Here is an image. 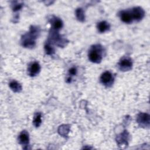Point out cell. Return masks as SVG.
<instances>
[{"instance_id": "6da1fadb", "label": "cell", "mask_w": 150, "mask_h": 150, "mask_svg": "<svg viewBox=\"0 0 150 150\" xmlns=\"http://www.w3.org/2000/svg\"><path fill=\"white\" fill-rule=\"evenodd\" d=\"M40 28L36 26H31L28 33L22 38V45L25 47L32 48L35 45V39L40 34Z\"/></svg>"}, {"instance_id": "7a4b0ae2", "label": "cell", "mask_w": 150, "mask_h": 150, "mask_svg": "<svg viewBox=\"0 0 150 150\" xmlns=\"http://www.w3.org/2000/svg\"><path fill=\"white\" fill-rule=\"evenodd\" d=\"M103 47L100 45L93 46L88 52L89 60L95 63H100L103 58Z\"/></svg>"}, {"instance_id": "3957f363", "label": "cell", "mask_w": 150, "mask_h": 150, "mask_svg": "<svg viewBox=\"0 0 150 150\" xmlns=\"http://www.w3.org/2000/svg\"><path fill=\"white\" fill-rule=\"evenodd\" d=\"M100 81L104 86L110 87L113 83L114 77L111 73L108 71H106L101 74L100 77Z\"/></svg>"}, {"instance_id": "277c9868", "label": "cell", "mask_w": 150, "mask_h": 150, "mask_svg": "<svg viewBox=\"0 0 150 150\" xmlns=\"http://www.w3.org/2000/svg\"><path fill=\"white\" fill-rule=\"evenodd\" d=\"M132 62L129 57H123L118 63V67L121 71H128L131 69Z\"/></svg>"}, {"instance_id": "5b68a950", "label": "cell", "mask_w": 150, "mask_h": 150, "mask_svg": "<svg viewBox=\"0 0 150 150\" xmlns=\"http://www.w3.org/2000/svg\"><path fill=\"white\" fill-rule=\"evenodd\" d=\"M130 12H131L133 20L134 19L137 21H141L145 15L144 10L139 6L133 8L131 11Z\"/></svg>"}, {"instance_id": "8992f818", "label": "cell", "mask_w": 150, "mask_h": 150, "mask_svg": "<svg viewBox=\"0 0 150 150\" xmlns=\"http://www.w3.org/2000/svg\"><path fill=\"white\" fill-rule=\"evenodd\" d=\"M149 115L147 113H139L137 117V122L139 124L143 126L149 125Z\"/></svg>"}, {"instance_id": "52a82bcc", "label": "cell", "mask_w": 150, "mask_h": 150, "mask_svg": "<svg viewBox=\"0 0 150 150\" xmlns=\"http://www.w3.org/2000/svg\"><path fill=\"white\" fill-rule=\"evenodd\" d=\"M40 70V66L39 64V63L35 62L32 63L29 67L28 71H29V74L32 76H35L37 75Z\"/></svg>"}, {"instance_id": "ba28073f", "label": "cell", "mask_w": 150, "mask_h": 150, "mask_svg": "<svg viewBox=\"0 0 150 150\" xmlns=\"http://www.w3.org/2000/svg\"><path fill=\"white\" fill-rule=\"evenodd\" d=\"M51 39L54 42V43L59 46H63L65 45V39H63L59 34L57 33V32H52V36H51Z\"/></svg>"}, {"instance_id": "9c48e42d", "label": "cell", "mask_w": 150, "mask_h": 150, "mask_svg": "<svg viewBox=\"0 0 150 150\" xmlns=\"http://www.w3.org/2000/svg\"><path fill=\"white\" fill-rule=\"evenodd\" d=\"M120 16L121 21L124 23H129L132 22L133 21L130 11H121L120 13Z\"/></svg>"}, {"instance_id": "30bf717a", "label": "cell", "mask_w": 150, "mask_h": 150, "mask_svg": "<svg viewBox=\"0 0 150 150\" xmlns=\"http://www.w3.org/2000/svg\"><path fill=\"white\" fill-rule=\"evenodd\" d=\"M18 140L19 143L22 145H27L29 141V137L28 132L26 131H22L19 135Z\"/></svg>"}, {"instance_id": "8fae6325", "label": "cell", "mask_w": 150, "mask_h": 150, "mask_svg": "<svg viewBox=\"0 0 150 150\" xmlns=\"http://www.w3.org/2000/svg\"><path fill=\"white\" fill-rule=\"evenodd\" d=\"M51 24L52 25L53 28L56 30H58L60 29L63 27V22L62 21L55 16H53L51 19Z\"/></svg>"}, {"instance_id": "7c38bea8", "label": "cell", "mask_w": 150, "mask_h": 150, "mask_svg": "<svg viewBox=\"0 0 150 150\" xmlns=\"http://www.w3.org/2000/svg\"><path fill=\"white\" fill-rule=\"evenodd\" d=\"M110 28V25L106 21H101L97 24V29L100 33H104L108 30Z\"/></svg>"}, {"instance_id": "4fadbf2b", "label": "cell", "mask_w": 150, "mask_h": 150, "mask_svg": "<svg viewBox=\"0 0 150 150\" xmlns=\"http://www.w3.org/2000/svg\"><path fill=\"white\" fill-rule=\"evenodd\" d=\"M9 86L11 89L15 93H19L22 90L21 84L15 80L11 81L9 84Z\"/></svg>"}, {"instance_id": "5bb4252c", "label": "cell", "mask_w": 150, "mask_h": 150, "mask_svg": "<svg viewBox=\"0 0 150 150\" xmlns=\"http://www.w3.org/2000/svg\"><path fill=\"white\" fill-rule=\"evenodd\" d=\"M128 133L125 131L124 132L121 133L120 135H118L117 138V142L118 144H127V140H128Z\"/></svg>"}, {"instance_id": "9a60e30c", "label": "cell", "mask_w": 150, "mask_h": 150, "mask_svg": "<svg viewBox=\"0 0 150 150\" xmlns=\"http://www.w3.org/2000/svg\"><path fill=\"white\" fill-rule=\"evenodd\" d=\"M76 16L77 19L80 21V22H84L85 20V15L84 11L83 10L82 8H77L76 10Z\"/></svg>"}, {"instance_id": "2e32d148", "label": "cell", "mask_w": 150, "mask_h": 150, "mask_svg": "<svg viewBox=\"0 0 150 150\" xmlns=\"http://www.w3.org/2000/svg\"><path fill=\"white\" fill-rule=\"evenodd\" d=\"M70 127L67 125H63L59 127L58 129L59 133L63 137H66L67 135V134L69 132Z\"/></svg>"}, {"instance_id": "e0dca14e", "label": "cell", "mask_w": 150, "mask_h": 150, "mask_svg": "<svg viewBox=\"0 0 150 150\" xmlns=\"http://www.w3.org/2000/svg\"><path fill=\"white\" fill-rule=\"evenodd\" d=\"M33 124L36 127H39L42 123V115L40 112H37L33 118Z\"/></svg>"}, {"instance_id": "ac0fdd59", "label": "cell", "mask_w": 150, "mask_h": 150, "mask_svg": "<svg viewBox=\"0 0 150 150\" xmlns=\"http://www.w3.org/2000/svg\"><path fill=\"white\" fill-rule=\"evenodd\" d=\"M45 50L46 52V53L49 55H52L54 53V48L49 44L47 43L45 46Z\"/></svg>"}, {"instance_id": "d6986e66", "label": "cell", "mask_w": 150, "mask_h": 150, "mask_svg": "<svg viewBox=\"0 0 150 150\" xmlns=\"http://www.w3.org/2000/svg\"><path fill=\"white\" fill-rule=\"evenodd\" d=\"M22 6H23V4H19V3H17L16 2V3L12 5L13 11H14V12L18 11L22 8Z\"/></svg>"}, {"instance_id": "ffe728a7", "label": "cell", "mask_w": 150, "mask_h": 150, "mask_svg": "<svg viewBox=\"0 0 150 150\" xmlns=\"http://www.w3.org/2000/svg\"><path fill=\"white\" fill-rule=\"evenodd\" d=\"M69 74H70L72 75V76H74V75H75V74H76V73H77V69H76V67H71V68H70V69H69Z\"/></svg>"}]
</instances>
